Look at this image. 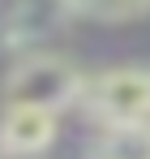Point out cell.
<instances>
[{"mask_svg":"<svg viewBox=\"0 0 150 159\" xmlns=\"http://www.w3.org/2000/svg\"><path fill=\"white\" fill-rule=\"evenodd\" d=\"M82 90L77 86V73L64 65V60H56V56H34V60H26L17 65L9 82H4V103H39V107H60L73 103V95Z\"/></svg>","mask_w":150,"mask_h":159,"instance_id":"obj_1","label":"cell"},{"mask_svg":"<svg viewBox=\"0 0 150 159\" xmlns=\"http://www.w3.org/2000/svg\"><path fill=\"white\" fill-rule=\"evenodd\" d=\"M90 107L103 120L125 125V120H146L150 116V69H107L90 86Z\"/></svg>","mask_w":150,"mask_h":159,"instance_id":"obj_2","label":"cell"},{"mask_svg":"<svg viewBox=\"0 0 150 159\" xmlns=\"http://www.w3.org/2000/svg\"><path fill=\"white\" fill-rule=\"evenodd\" d=\"M56 138V107L9 103L0 116V151L4 155H39Z\"/></svg>","mask_w":150,"mask_h":159,"instance_id":"obj_3","label":"cell"},{"mask_svg":"<svg viewBox=\"0 0 150 159\" xmlns=\"http://www.w3.org/2000/svg\"><path fill=\"white\" fill-rule=\"evenodd\" d=\"M95 159H150V125L146 120L112 125V129L99 138Z\"/></svg>","mask_w":150,"mask_h":159,"instance_id":"obj_4","label":"cell"},{"mask_svg":"<svg viewBox=\"0 0 150 159\" xmlns=\"http://www.w3.org/2000/svg\"><path fill=\"white\" fill-rule=\"evenodd\" d=\"M73 17H90V22H133L146 17L150 0H60Z\"/></svg>","mask_w":150,"mask_h":159,"instance_id":"obj_5","label":"cell"}]
</instances>
